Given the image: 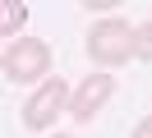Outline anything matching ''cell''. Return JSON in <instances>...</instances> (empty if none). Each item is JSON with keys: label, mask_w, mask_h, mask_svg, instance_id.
Returning <instances> with one entry per match:
<instances>
[{"label": "cell", "mask_w": 152, "mask_h": 138, "mask_svg": "<svg viewBox=\"0 0 152 138\" xmlns=\"http://www.w3.org/2000/svg\"><path fill=\"white\" fill-rule=\"evenodd\" d=\"M0 74H5V83H14V88H32V83H46L51 78V46L42 42V37H19V42H10L5 51H0Z\"/></svg>", "instance_id": "6da1fadb"}, {"label": "cell", "mask_w": 152, "mask_h": 138, "mask_svg": "<svg viewBox=\"0 0 152 138\" xmlns=\"http://www.w3.org/2000/svg\"><path fill=\"white\" fill-rule=\"evenodd\" d=\"M88 55H92V64H102L106 74L120 69V64H129V55H134V28H129V18L111 14V18H102V23H92L88 28Z\"/></svg>", "instance_id": "7a4b0ae2"}, {"label": "cell", "mask_w": 152, "mask_h": 138, "mask_svg": "<svg viewBox=\"0 0 152 138\" xmlns=\"http://www.w3.org/2000/svg\"><path fill=\"white\" fill-rule=\"evenodd\" d=\"M69 97H74V88H69L60 74H56V78H46L42 88H32L28 101H23V129H32V134L51 129V124L69 110Z\"/></svg>", "instance_id": "3957f363"}, {"label": "cell", "mask_w": 152, "mask_h": 138, "mask_svg": "<svg viewBox=\"0 0 152 138\" xmlns=\"http://www.w3.org/2000/svg\"><path fill=\"white\" fill-rule=\"evenodd\" d=\"M111 97H115V78L106 69L88 74V78L74 88V97H69V120H74V124H92V120L111 106Z\"/></svg>", "instance_id": "277c9868"}, {"label": "cell", "mask_w": 152, "mask_h": 138, "mask_svg": "<svg viewBox=\"0 0 152 138\" xmlns=\"http://www.w3.org/2000/svg\"><path fill=\"white\" fill-rule=\"evenodd\" d=\"M0 37H5V46L10 42H19V28L28 23V5H19V0H5V5H0Z\"/></svg>", "instance_id": "5b68a950"}, {"label": "cell", "mask_w": 152, "mask_h": 138, "mask_svg": "<svg viewBox=\"0 0 152 138\" xmlns=\"http://www.w3.org/2000/svg\"><path fill=\"white\" fill-rule=\"evenodd\" d=\"M134 60L152 64V18H143V23L134 28Z\"/></svg>", "instance_id": "8992f818"}, {"label": "cell", "mask_w": 152, "mask_h": 138, "mask_svg": "<svg viewBox=\"0 0 152 138\" xmlns=\"http://www.w3.org/2000/svg\"><path fill=\"white\" fill-rule=\"evenodd\" d=\"M83 9H88V14H106V18H111V9H120V0H83Z\"/></svg>", "instance_id": "52a82bcc"}, {"label": "cell", "mask_w": 152, "mask_h": 138, "mask_svg": "<svg viewBox=\"0 0 152 138\" xmlns=\"http://www.w3.org/2000/svg\"><path fill=\"white\" fill-rule=\"evenodd\" d=\"M129 138H152V115H143L138 124H134V134H129Z\"/></svg>", "instance_id": "ba28073f"}, {"label": "cell", "mask_w": 152, "mask_h": 138, "mask_svg": "<svg viewBox=\"0 0 152 138\" xmlns=\"http://www.w3.org/2000/svg\"><path fill=\"white\" fill-rule=\"evenodd\" d=\"M56 138H74V134H56Z\"/></svg>", "instance_id": "9c48e42d"}]
</instances>
